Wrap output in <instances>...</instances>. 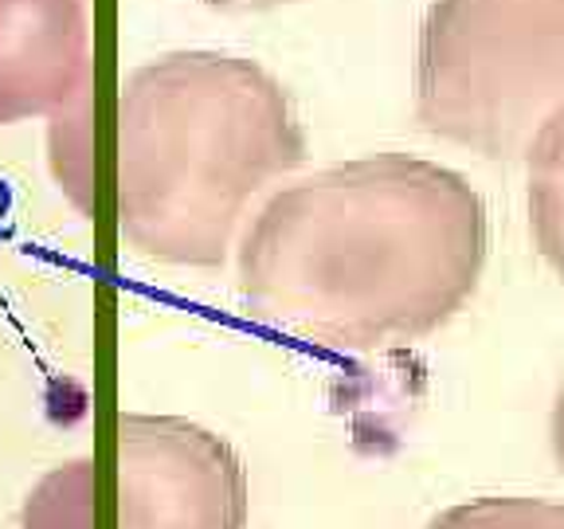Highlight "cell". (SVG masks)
Wrapping results in <instances>:
<instances>
[{
	"label": "cell",
	"mask_w": 564,
	"mask_h": 529,
	"mask_svg": "<svg viewBox=\"0 0 564 529\" xmlns=\"http://www.w3.org/2000/svg\"><path fill=\"white\" fill-rule=\"evenodd\" d=\"M482 263L486 208L467 176L372 153L259 208L239 244V294L259 326L357 353L447 326Z\"/></svg>",
	"instance_id": "6da1fadb"
},
{
	"label": "cell",
	"mask_w": 564,
	"mask_h": 529,
	"mask_svg": "<svg viewBox=\"0 0 564 529\" xmlns=\"http://www.w3.org/2000/svg\"><path fill=\"white\" fill-rule=\"evenodd\" d=\"M302 158L274 75L243 55L169 52L118 98V228L153 263L220 267L247 204Z\"/></svg>",
	"instance_id": "7a4b0ae2"
},
{
	"label": "cell",
	"mask_w": 564,
	"mask_h": 529,
	"mask_svg": "<svg viewBox=\"0 0 564 529\" xmlns=\"http://www.w3.org/2000/svg\"><path fill=\"white\" fill-rule=\"evenodd\" d=\"M415 118L494 161L564 141V0H435L420 35Z\"/></svg>",
	"instance_id": "3957f363"
},
{
	"label": "cell",
	"mask_w": 564,
	"mask_h": 529,
	"mask_svg": "<svg viewBox=\"0 0 564 529\" xmlns=\"http://www.w3.org/2000/svg\"><path fill=\"white\" fill-rule=\"evenodd\" d=\"M239 451L185 415L118 420V529H247Z\"/></svg>",
	"instance_id": "277c9868"
},
{
	"label": "cell",
	"mask_w": 564,
	"mask_h": 529,
	"mask_svg": "<svg viewBox=\"0 0 564 529\" xmlns=\"http://www.w3.org/2000/svg\"><path fill=\"white\" fill-rule=\"evenodd\" d=\"M87 83V0H0V126L52 118Z\"/></svg>",
	"instance_id": "5b68a950"
},
{
	"label": "cell",
	"mask_w": 564,
	"mask_h": 529,
	"mask_svg": "<svg viewBox=\"0 0 564 529\" xmlns=\"http://www.w3.org/2000/svg\"><path fill=\"white\" fill-rule=\"evenodd\" d=\"M95 458H67L28 490L20 529H95Z\"/></svg>",
	"instance_id": "8992f818"
},
{
	"label": "cell",
	"mask_w": 564,
	"mask_h": 529,
	"mask_svg": "<svg viewBox=\"0 0 564 529\" xmlns=\"http://www.w3.org/2000/svg\"><path fill=\"white\" fill-rule=\"evenodd\" d=\"M423 529H564V506L521 494H490L435 514Z\"/></svg>",
	"instance_id": "52a82bcc"
},
{
	"label": "cell",
	"mask_w": 564,
	"mask_h": 529,
	"mask_svg": "<svg viewBox=\"0 0 564 529\" xmlns=\"http://www.w3.org/2000/svg\"><path fill=\"white\" fill-rule=\"evenodd\" d=\"M87 102H90V83L70 98L67 106H59L52 115V169L59 188H67V196L79 204L83 212H90V161H87Z\"/></svg>",
	"instance_id": "ba28073f"
},
{
	"label": "cell",
	"mask_w": 564,
	"mask_h": 529,
	"mask_svg": "<svg viewBox=\"0 0 564 529\" xmlns=\"http://www.w3.org/2000/svg\"><path fill=\"white\" fill-rule=\"evenodd\" d=\"M529 224L538 236L541 256L564 274V141L533 161L529 176Z\"/></svg>",
	"instance_id": "9c48e42d"
},
{
	"label": "cell",
	"mask_w": 564,
	"mask_h": 529,
	"mask_svg": "<svg viewBox=\"0 0 564 529\" xmlns=\"http://www.w3.org/2000/svg\"><path fill=\"white\" fill-rule=\"evenodd\" d=\"M553 451H556V463L564 471V388L556 392V404H553Z\"/></svg>",
	"instance_id": "30bf717a"
}]
</instances>
